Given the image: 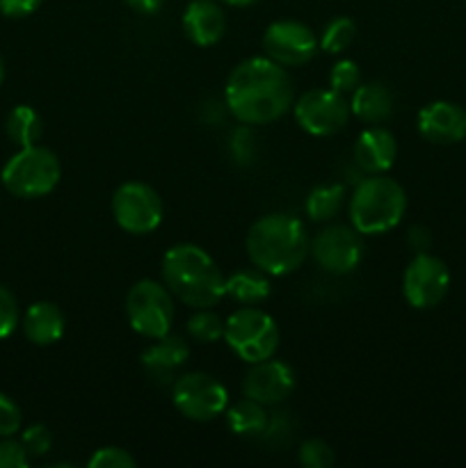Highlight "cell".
Instances as JSON below:
<instances>
[{
    "label": "cell",
    "instance_id": "cell-21",
    "mask_svg": "<svg viewBox=\"0 0 466 468\" xmlns=\"http://www.w3.org/2000/svg\"><path fill=\"white\" fill-rule=\"evenodd\" d=\"M270 274L263 270H236L233 274L227 277V295L236 300L242 306H256L265 302L272 292L270 286Z\"/></svg>",
    "mask_w": 466,
    "mask_h": 468
},
{
    "label": "cell",
    "instance_id": "cell-2",
    "mask_svg": "<svg viewBox=\"0 0 466 468\" xmlns=\"http://www.w3.org/2000/svg\"><path fill=\"white\" fill-rule=\"evenodd\" d=\"M160 274L174 300L190 309H213L227 297V277L222 270L208 251L192 242H181L167 250Z\"/></svg>",
    "mask_w": 466,
    "mask_h": 468
},
{
    "label": "cell",
    "instance_id": "cell-35",
    "mask_svg": "<svg viewBox=\"0 0 466 468\" xmlns=\"http://www.w3.org/2000/svg\"><path fill=\"white\" fill-rule=\"evenodd\" d=\"M41 0H0V12L9 18L30 16L39 9Z\"/></svg>",
    "mask_w": 466,
    "mask_h": 468
},
{
    "label": "cell",
    "instance_id": "cell-10",
    "mask_svg": "<svg viewBox=\"0 0 466 468\" xmlns=\"http://www.w3.org/2000/svg\"><path fill=\"white\" fill-rule=\"evenodd\" d=\"M297 123L302 131L315 137H329L341 133L347 126L352 117L350 101H345V94L336 90H309L292 103Z\"/></svg>",
    "mask_w": 466,
    "mask_h": 468
},
{
    "label": "cell",
    "instance_id": "cell-14",
    "mask_svg": "<svg viewBox=\"0 0 466 468\" xmlns=\"http://www.w3.org/2000/svg\"><path fill=\"white\" fill-rule=\"evenodd\" d=\"M295 388V373L288 364L279 359H263L259 364H251L249 373L242 382L245 398L260 402L265 407L281 405Z\"/></svg>",
    "mask_w": 466,
    "mask_h": 468
},
{
    "label": "cell",
    "instance_id": "cell-19",
    "mask_svg": "<svg viewBox=\"0 0 466 468\" xmlns=\"http://www.w3.org/2000/svg\"><path fill=\"white\" fill-rule=\"evenodd\" d=\"M23 334L35 346H55L64 336V314L53 302H35L21 320Z\"/></svg>",
    "mask_w": 466,
    "mask_h": 468
},
{
    "label": "cell",
    "instance_id": "cell-38",
    "mask_svg": "<svg viewBox=\"0 0 466 468\" xmlns=\"http://www.w3.org/2000/svg\"><path fill=\"white\" fill-rule=\"evenodd\" d=\"M222 3L231 5V7H249V5L259 3V0H222Z\"/></svg>",
    "mask_w": 466,
    "mask_h": 468
},
{
    "label": "cell",
    "instance_id": "cell-28",
    "mask_svg": "<svg viewBox=\"0 0 466 468\" xmlns=\"http://www.w3.org/2000/svg\"><path fill=\"white\" fill-rule=\"evenodd\" d=\"M329 85L341 94H352L361 85V69L355 59H338L329 71Z\"/></svg>",
    "mask_w": 466,
    "mask_h": 468
},
{
    "label": "cell",
    "instance_id": "cell-24",
    "mask_svg": "<svg viewBox=\"0 0 466 468\" xmlns=\"http://www.w3.org/2000/svg\"><path fill=\"white\" fill-rule=\"evenodd\" d=\"M345 204V186L332 183V186H318L309 192L304 201V208L309 219L313 222H329L341 213Z\"/></svg>",
    "mask_w": 466,
    "mask_h": 468
},
{
    "label": "cell",
    "instance_id": "cell-20",
    "mask_svg": "<svg viewBox=\"0 0 466 468\" xmlns=\"http://www.w3.org/2000/svg\"><path fill=\"white\" fill-rule=\"evenodd\" d=\"M350 110L356 119H361L368 126H379L388 122L393 114V94L382 82H361L352 91Z\"/></svg>",
    "mask_w": 466,
    "mask_h": 468
},
{
    "label": "cell",
    "instance_id": "cell-18",
    "mask_svg": "<svg viewBox=\"0 0 466 468\" xmlns=\"http://www.w3.org/2000/svg\"><path fill=\"white\" fill-rule=\"evenodd\" d=\"M183 30L196 46H215L227 32V16L215 0H190L183 12Z\"/></svg>",
    "mask_w": 466,
    "mask_h": 468
},
{
    "label": "cell",
    "instance_id": "cell-11",
    "mask_svg": "<svg viewBox=\"0 0 466 468\" xmlns=\"http://www.w3.org/2000/svg\"><path fill=\"white\" fill-rule=\"evenodd\" d=\"M450 288V270L439 256L420 251L409 261L402 277V295L414 309H434Z\"/></svg>",
    "mask_w": 466,
    "mask_h": 468
},
{
    "label": "cell",
    "instance_id": "cell-3",
    "mask_svg": "<svg viewBox=\"0 0 466 468\" xmlns=\"http://www.w3.org/2000/svg\"><path fill=\"white\" fill-rule=\"evenodd\" d=\"M247 256L270 277H283L302 268L311 254L304 222L288 213H268L247 231Z\"/></svg>",
    "mask_w": 466,
    "mask_h": 468
},
{
    "label": "cell",
    "instance_id": "cell-1",
    "mask_svg": "<svg viewBox=\"0 0 466 468\" xmlns=\"http://www.w3.org/2000/svg\"><path fill=\"white\" fill-rule=\"evenodd\" d=\"M227 110L247 126H265L295 103L292 82L286 67L270 58H249L238 64L224 87Z\"/></svg>",
    "mask_w": 466,
    "mask_h": 468
},
{
    "label": "cell",
    "instance_id": "cell-30",
    "mask_svg": "<svg viewBox=\"0 0 466 468\" xmlns=\"http://www.w3.org/2000/svg\"><path fill=\"white\" fill-rule=\"evenodd\" d=\"M18 323H21V314H18L16 297L9 288L0 286V341L12 336Z\"/></svg>",
    "mask_w": 466,
    "mask_h": 468
},
{
    "label": "cell",
    "instance_id": "cell-31",
    "mask_svg": "<svg viewBox=\"0 0 466 468\" xmlns=\"http://www.w3.org/2000/svg\"><path fill=\"white\" fill-rule=\"evenodd\" d=\"M135 457L117 446L99 448V451L90 457V462H87L90 468H135Z\"/></svg>",
    "mask_w": 466,
    "mask_h": 468
},
{
    "label": "cell",
    "instance_id": "cell-32",
    "mask_svg": "<svg viewBox=\"0 0 466 468\" xmlns=\"http://www.w3.org/2000/svg\"><path fill=\"white\" fill-rule=\"evenodd\" d=\"M21 443L26 446L27 455L41 457L50 451V446H53V434H50V430L46 428V425L35 423L30 425V428L23 430Z\"/></svg>",
    "mask_w": 466,
    "mask_h": 468
},
{
    "label": "cell",
    "instance_id": "cell-12",
    "mask_svg": "<svg viewBox=\"0 0 466 468\" xmlns=\"http://www.w3.org/2000/svg\"><path fill=\"white\" fill-rule=\"evenodd\" d=\"M311 256L324 272L343 277L359 268L364 259V240L355 227L334 224L311 240Z\"/></svg>",
    "mask_w": 466,
    "mask_h": 468
},
{
    "label": "cell",
    "instance_id": "cell-25",
    "mask_svg": "<svg viewBox=\"0 0 466 468\" xmlns=\"http://www.w3.org/2000/svg\"><path fill=\"white\" fill-rule=\"evenodd\" d=\"M356 37V23L347 16H336L327 23V27L320 35L318 46L320 50L329 55H341L350 48V44Z\"/></svg>",
    "mask_w": 466,
    "mask_h": 468
},
{
    "label": "cell",
    "instance_id": "cell-36",
    "mask_svg": "<svg viewBox=\"0 0 466 468\" xmlns=\"http://www.w3.org/2000/svg\"><path fill=\"white\" fill-rule=\"evenodd\" d=\"M407 242H409L411 250H414L416 254H420V251L429 250V245H432V236H429V231L425 227H411L409 236H407Z\"/></svg>",
    "mask_w": 466,
    "mask_h": 468
},
{
    "label": "cell",
    "instance_id": "cell-29",
    "mask_svg": "<svg viewBox=\"0 0 466 468\" xmlns=\"http://www.w3.org/2000/svg\"><path fill=\"white\" fill-rule=\"evenodd\" d=\"M300 464L306 468H332L336 464L332 446L323 439H309L300 446Z\"/></svg>",
    "mask_w": 466,
    "mask_h": 468
},
{
    "label": "cell",
    "instance_id": "cell-6",
    "mask_svg": "<svg viewBox=\"0 0 466 468\" xmlns=\"http://www.w3.org/2000/svg\"><path fill=\"white\" fill-rule=\"evenodd\" d=\"M224 341L247 364L274 356L279 347V327L259 306H240L224 320Z\"/></svg>",
    "mask_w": 466,
    "mask_h": 468
},
{
    "label": "cell",
    "instance_id": "cell-37",
    "mask_svg": "<svg viewBox=\"0 0 466 468\" xmlns=\"http://www.w3.org/2000/svg\"><path fill=\"white\" fill-rule=\"evenodd\" d=\"M163 3L164 0H126V5L132 9V12L146 14V16L158 12V9L163 7Z\"/></svg>",
    "mask_w": 466,
    "mask_h": 468
},
{
    "label": "cell",
    "instance_id": "cell-23",
    "mask_svg": "<svg viewBox=\"0 0 466 468\" xmlns=\"http://www.w3.org/2000/svg\"><path fill=\"white\" fill-rule=\"evenodd\" d=\"M5 133L18 146L39 144L41 135H44V122H41L39 112L35 108H30V105H16L7 114Z\"/></svg>",
    "mask_w": 466,
    "mask_h": 468
},
{
    "label": "cell",
    "instance_id": "cell-15",
    "mask_svg": "<svg viewBox=\"0 0 466 468\" xmlns=\"http://www.w3.org/2000/svg\"><path fill=\"white\" fill-rule=\"evenodd\" d=\"M418 133L432 144H457L466 137V110L450 101H432L418 112Z\"/></svg>",
    "mask_w": 466,
    "mask_h": 468
},
{
    "label": "cell",
    "instance_id": "cell-34",
    "mask_svg": "<svg viewBox=\"0 0 466 468\" xmlns=\"http://www.w3.org/2000/svg\"><path fill=\"white\" fill-rule=\"evenodd\" d=\"M30 462L26 446L12 437H0V468H26Z\"/></svg>",
    "mask_w": 466,
    "mask_h": 468
},
{
    "label": "cell",
    "instance_id": "cell-7",
    "mask_svg": "<svg viewBox=\"0 0 466 468\" xmlns=\"http://www.w3.org/2000/svg\"><path fill=\"white\" fill-rule=\"evenodd\" d=\"M174 295L163 282L142 279L126 295V318L131 327L144 338H160L172 332Z\"/></svg>",
    "mask_w": 466,
    "mask_h": 468
},
{
    "label": "cell",
    "instance_id": "cell-27",
    "mask_svg": "<svg viewBox=\"0 0 466 468\" xmlns=\"http://www.w3.org/2000/svg\"><path fill=\"white\" fill-rule=\"evenodd\" d=\"M251 128L254 126L242 123V126L236 128V131L231 133V137H228V151H231V158L233 163L240 165V167H249V165L256 160V155H259V142H256V135Z\"/></svg>",
    "mask_w": 466,
    "mask_h": 468
},
{
    "label": "cell",
    "instance_id": "cell-17",
    "mask_svg": "<svg viewBox=\"0 0 466 468\" xmlns=\"http://www.w3.org/2000/svg\"><path fill=\"white\" fill-rule=\"evenodd\" d=\"M397 155V142L388 128L368 126L355 142L352 158L364 174H384L393 167Z\"/></svg>",
    "mask_w": 466,
    "mask_h": 468
},
{
    "label": "cell",
    "instance_id": "cell-26",
    "mask_svg": "<svg viewBox=\"0 0 466 468\" xmlns=\"http://www.w3.org/2000/svg\"><path fill=\"white\" fill-rule=\"evenodd\" d=\"M187 334L199 343H215L224 338V320L210 309H196L187 320Z\"/></svg>",
    "mask_w": 466,
    "mask_h": 468
},
{
    "label": "cell",
    "instance_id": "cell-33",
    "mask_svg": "<svg viewBox=\"0 0 466 468\" xmlns=\"http://www.w3.org/2000/svg\"><path fill=\"white\" fill-rule=\"evenodd\" d=\"M23 414L21 407L9 396L0 393V437H14L21 430Z\"/></svg>",
    "mask_w": 466,
    "mask_h": 468
},
{
    "label": "cell",
    "instance_id": "cell-39",
    "mask_svg": "<svg viewBox=\"0 0 466 468\" xmlns=\"http://www.w3.org/2000/svg\"><path fill=\"white\" fill-rule=\"evenodd\" d=\"M3 78H5V64H3V58H0V85H3Z\"/></svg>",
    "mask_w": 466,
    "mask_h": 468
},
{
    "label": "cell",
    "instance_id": "cell-4",
    "mask_svg": "<svg viewBox=\"0 0 466 468\" xmlns=\"http://www.w3.org/2000/svg\"><path fill=\"white\" fill-rule=\"evenodd\" d=\"M407 210L405 187L396 178L368 174L350 197V224L361 236L388 233L402 222Z\"/></svg>",
    "mask_w": 466,
    "mask_h": 468
},
{
    "label": "cell",
    "instance_id": "cell-16",
    "mask_svg": "<svg viewBox=\"0 0 466 468\" xmlns=\"http://www.w3.org/2000/svg\"><path fill=\"white\" fill-rule=\"evenodd\" d=\"M190 356V347L181 336H160L151 347H146L142 355V368H144L146 378L151 382L167 387V384L176 382V375L183 366L187 364Z\"/></svg>",
    "mask_w": 466,
    "mask_h": 468
},
{
    "label": "cell",
    "instance_id": "cell-13",
    "mask_svg": "<svg viewBox=\"0 0 466 468\" xmlns=\"http://www.w3.org/2000/svg\"><path fill=\"white\" fill-rule=\"evenodd\" d=\"M318 37L306 23L295 18H281L268 26L263 35L265 58L281 67H302L318 53Z\"/></svg>",
    "mask_w": 466,
    "mask_h": 468
},
{
    "label": "cell",
    "instance_id": "cell-9",
    "mask_svg": "<svg viewBox=\"0 0 466 468\" xmlns=\"http://www.w3.org/2000/svg\"><path fill=\"white\" fill-rule=\"evenodd\" d=\"M112 215L119 229H123L126 233L146 236L160 227L164 206L154 187L142 181H128L114 190Z\"/></svg>",
    "mask_w": 466,
    "mask_h": 468
},
{
    "label": "cell",
    "instance_id": "cell-22",
    "mask_svg": "<svg viewBox=\"0 0 466 468\" xmlns=\"http://www.w3.org/2000/svg\"><path fill=\"white\" fill-rule=\"evenodd\" d=\"M224 414H227L228 430L238 437H263L270 423V414L265 411V405L251 400V398H242L236 405L227 407Z\"/></svg>",
    "mask_w": 466,
    "mask_h": 468
},
{
    "label": "cell",
    "instance_id": "cell-8",
    "mask_svg": "<svg viewBox=\"0 0 466 468\" xmlns=\"http://www.w3.org/2000/svg\"><path fill=\"white\" fill-rule=\"evenodd\" d=\"M172 400L178 414L195 423H208L222 416L228 407V391L208 373H185L172 384Z\"/></svg>",
    "mask_w": 466,
    "mask_h": 468
},
{
    "label": "cell",
    "instance_id": "cell-5",
    "mask_svg": "<svg viewBox=\"0 0 466 468\" xmlns=\"http://www.w3.org/2000/svg\"><path fill=\"white\" fill-rule=\"evenodd\" d=\"M62 176V165L58 155L41 144L21 146L18 154L5 163L0 178L5 190L21 199H39L58 187Z\"/></svg>",
    "mask_w": 466,
    "mask_h": 468
}]
</instances>
